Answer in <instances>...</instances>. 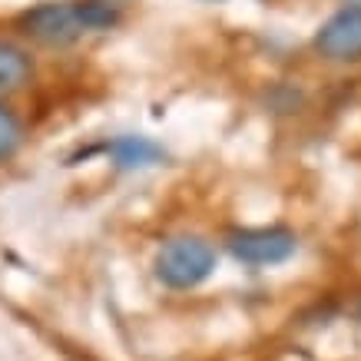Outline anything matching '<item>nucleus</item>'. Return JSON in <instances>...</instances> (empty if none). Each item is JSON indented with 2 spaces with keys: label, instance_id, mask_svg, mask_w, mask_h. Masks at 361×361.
<instances>
[{
  "label": "nucleus",
  "instance_id": "nucleus-3",
  "mask_svg": "<svg viewBox=\"0 0 361 361\" xmlns=\"http://www.w3.org/2000/svg\"><path fill=\"white\" fill-rule=\"evenodd\" d=\"M226 249L235 262L252 265V269H269V265L288 262L298 249V235L285 226H255V229H239L226 239Z\"/></svg>",
  "mask_w": 361,
  "mask_h": 361
},
{
  "label": "nucleus",
  "instance_id": "nucleus-8",
  "mask_svg": "<svg viewBox=\"0 0 361 361\" xmlns=\"http://www.w3.org/2000/svg\"><path fill=\"white\" fill-rule=\"evenodd\" d=\"M345 7H355V11H361V0H345Z\"/></svg>",
  "mask_w": 361,
  "mask_h": 361
},
{
  "label": "nucleus",
  "instance_id": "nucleus-6",
  "mask_svg": "<svg viewBox=\"0 0 361 361\" xmlns=\"http://www.w3.org/2000/svg\"><path fill=\"white\" fill-rule=\"evenodd\" d=\"M33 77V60L27 50L17 44H4L0 40V97L4 93H17L30 83Z\"/></svg>",
  "mask_w": 361,
  "mask_h": 361
},
{
  "label": "nucleus",
  "instance_id": "nucleus-5",
  "mask_svg": "<svg viewBox=\"0 0 361 361\" xmlns=\"http://www.w3.org/2000/svg\"><path fill=\"white\" fill-rule=\"evenodd\" d=\"M106 153L120 169H142V166H156L166 159L163 146L146 136H120L106 146Z\"/></svg>",
  "mask_w": 361,
  "mask_h": 361
},
{
  "label": "nucleus",
  "instance_id": "nucleus-7",
  "mask_svg": "<svg viewBox=\"0 0 361 361\" xmlns=\"http://www.w3.org/2000/svg\"><path fill=\"white\" fill-rule=\"evenodd\" d=\"M20 140H23V126L17 120V113L0 106V163L11 159L17 149H20Z\"/></svg>",
  "mask_w": 361,
  "mask_h": 361
},
{
  "label": "nucleus",
  "instance_id": "nucleus-2",
  "mask_svg": "<svg viewBox=\"0 0 361 361\" xmlns=\"http://www.w3.org/2000/svg\"><path fill=\"white\" fill-rule=\"evenodd\" d=\"M216 249L212 242H206L202 235H173L166 239L156 252V279L173 288V292H189L199 288L209 275L216 272Z\"/></svg>",
  "mask_w": 361,
  "mask_h": 361
},
{
  "label": "nucleus",
  "instance_id": "nucleus-4",
  "mask_svg": "<svg viewBox=\"0 0 361 361\" xmlns=\"http://www.w3.org/2000/svg\"><path fill=\"white\" fill-rule=\"evenodd\" d=\"M315 47L329 60H361V11L341 7L322 23Z\"/></svg>",
  "mask_w": 361,
  "mask_h": 361
},
{
  "label": "nucleus",
  "instance_id": "nucleus-1",
  "mask_svg": "<svg viewBox=\"0 0 361 361\" xmlns=\"http://www.w3.org/2000/svg\"><path fill=\"white\" fill-rule=\"evenodd\" d=\"M120 23V11L110 0H47L20 17V30L47 47L77 44L83 33L110 30Z\"/></svg>",
  "mask_w": 361,
  "mask_h": 361
}]
</instances>
